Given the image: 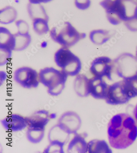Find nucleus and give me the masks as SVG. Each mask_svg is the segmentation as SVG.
I'll return each mask as SVG.
<instances>
[{
	"instance_id": "c85d7f7f",
	"label": "nucleus",
	"mask_w": 137,
	"mask_h": 153,
	"mask_svg": "<svg viewBox=\"0 0 137 153\" xmlns=\"http://www.w3.org/2000/svg\"><path fill=\"white\" fill-rule=\"evenodd\" d=\"M125 26L129 31L137 32V18L134 16L124 22Z\"/></svg>"
},
{
	"instance_id": "4be33fe9",
	"label": "nucleus",
	"mask_w": 137,
	"mask_h": 153,
	"mask_svg": "<svg viewBox=\"0 0 137 153\" xmlns=\"http://www.w3.org/2000/svg\"><path fill=\"white\" fill-rule=\"evenodd\" d=\"M45 128L29 127L27 130L26 137L33 144H38L42 140L45 136Z\"/></svg>"
},
{
	"instance_id": "a878e982",
	"label": "nucleus",
	"mask_w": 137,
	"mask_h": 153,
	"mask_svg": "<svg viewBox=\"0 0 137 153\" xmlns=\"http://www.w3.org/2000/svg\"><path fill=\"white\" fill-rule=\"evenodd\" d=\"M65 144L58 141L50 143L49 146L45 149V153H64V147Z\"/></svg>"
},
{
	"instance_id": "6e6552de",
	"label": "nucleus",
	"mask_w": 137,
	"mask_h": 153,
	"mask_svg": "<svg viewBox=\"0 0 137 153\" xmlns=\"http://www.w3.org/2000/svg\"><path fill=\"white\" fill-rule=\"evenodd\" d=\"M114 70V62L108 57H98L93 60L91 63L90 71L94 76L106 77L112 80V74Z\"/></svg>"
},
{
	"instance_id": "aec40b11",
	"label": "nucleus",
	"mask_w": 137,
	"mask_h": 153,
	"mask_svg": "<svg viewBox=\"0 0 137 153\" xmlns=\"http://www.w3.org/2000/svg\"><path fill=\"white\" fill-rule=\"evenodd\" d=\"M14 44V34L5 27H0V47L13 51Z\"/></svg>"
},
{
	"instance_id": "9d476101",
	"label": "nucleus",
	"mask_w": 137,
	"mask_h": 153,
	"mask_svg": "<svg viewBox=\"0 0 137 153\" xmlns=\"http://www.w3.org/2000/svg\"><path fill=\"white\" fill-rule=\"evenodd\" d=\"M58 124L70 134H75L81 128L82 120L78 114L69 111L61 115Z\"/></svg>"
},
{
	"instance_id": "20e7f679",
	"label": "nucleus",
	"mask_w": 137,
	"mask_h": 153,
	"mask_svg": "<svg viewBox=\"0 0 137 153\" xmlns=\"http://www.w3.org/2000/svg\"><path fill=\"white\" fill-rule=\"evenodd\" d=\"M40 81L48 88V93L53 96H58L65 88L68 75L62 71L52 67L45 68L39 73Z\"/></svg>"
},
{
	"instance_id": "ddd939ff",
	"label": "nucleus",
	"mask_w": 137,
	"mask_h": 153,
	"mask_svg": "<svg viewBox=\"0 0 137 153\" xmlns=\"http://www.w3.org/2000/svg\"><path fill=\"white\" fill-rule=\"evenodd\" d=\"M26 119L29 127L45 128L50 120V114L48 111L40 110L36 111Z\"/></svg>"
},
{
	"instance_id": "7c9ffc66",
	"label": "nucleus",
	"mask_w": 137,
	"mask_h": 153,
	"mask_svg": "<svg viewBox=\"0 0 137 153\" xmlns=\"http://www.w3.org/2000/svg\"><path fill=\"white\" fill-rule=\"evenodd\" d=\"M52 1L53 0H29V1L32 4H41L42 3H48Z\"/></svg>"
},
{
	"instance_id": "f704fd0d",
	"label": "nucleus",
	"mask_w": 137,
	"mask_h": 153,
	"mask_svg": "<svg viewBox=\"0 0 137 153\" xmlns=\"http://www.w3.org/2000/svg\"><path fill=\"white\" fill-rule=\"evenodd\" d=\"M126 1H130V0H126Z\"/></svg>"
},
{
	"instance_id": "c756f323",
	"label": "nucleus",
	"mask_w": 137,
	"mask_h": 153,
	"mask_svg": "<svg viewBox=\"0 0 137 153\" xmlns=\"http://www.w3.org/2000/svg\"><path fill=\"white\" fill-rule=\"evenodd\" d=\"M91 0H75V5L78 9L84 10L91 6Z\"/></svg>"
},
{
	"instance_id": "6ab92c4d",
	"label": "nucleus",
	"mask_w": 137,
	"mask_h": 153,
	"mask_svg": "<svg viewBox=\"0 0 137 153\" xmlns=\"http://www.w3.org/2000/svg\"><path fill=\"white\" fill-rule=\"evenodd\" d=\"M18 17V12L12 6H7L0 10V23L10 24L14 22Z\"/></svg>"
},
{
	"instance_id": "1a4fd4ad",
	"label": "nucleus",
	"mask_w": 137,
	"mask_h": 153,
	"mask_svg": "<svg viewBox=\"0 0 137 153\" xmlns=\"http://www.w3.org/2000/svg\"><path fill=\"white\" fill-rule=\"evenodd\" d=\"M130 99L126 92L122 80L109 86L105 101L110 105H117L127 103Z\"/></svg>"
},
{
	"instance_id": "72a5a7b5",
	"label": "nucleus",
	"mask_w": 137,
	"mask_h": 153,
	"mask_svg": "<svg viewBox=\"0 0 137 153\" xmlns=\"http://www.w3.org/2000/svg\"><path fill=\"white\" fill-rule=\"evenodd\" d=\"M136 56L137 58V47L136 48Z\"/></svg>"
},
{
	"instance_id": "4468645a",
	"label": "nucleus",
	"mask_w": 137,
	"mask_h": 153,
	"mask_svg": "<svg viewBox=\"0 0 137 153\" xmlns=\"http://www.w3.org/2000/svg\"><path fill=\"white\" fill-rule=\"evenodd\" d=\"M74 89L79 97H85L90 94L89 79L83 74L77 75L74 82Z\"/></svg>"
},
{
	"instance_id": "f3484780",
	"label": "nucleus",
	"mask_w": 137,
	"mask_h": 153,
	"mask_svg": "<svg viewBox=\"0 0 137 153\" xmlns=\"http://www.w3.org/2000/svg\"><path fill=\"white\" fill-rule=\"evenodd\" d=\"M29 16L33 21L37 19H43L49 21V17L45 7L41 4L29 3L27 5Z\"/></svg>"
},
{
	"instance_id": "dca6fc26",
	"label": "nucleus",
	"mask_w": 137,
	"mask_h": 153,
	"mask_svg": "<svg viewBox=\"0 0 137 153\" xmlns=\"http://www.w3.org/2000/svg\"><path fill=\"white\" fill-rule=\"evenodd\" d=\"M70 134L62 129L58 124L53 126L49 130L48 139L50 143L58 141L66 144Z\"/></svg>"
},
{
	"instance_id": "cd10ccee",
	"label": "nucleus",
	"mask_w": 137,
	"mask_h": 153,
	"mask_svg": "<svg viewBox=\"0 0 137 153\" xmlns=\"http://www.w3.org/2000/svg\"><path fill=\"white\" fill-rule=\"evenodd\" d=\"M15 25L19 33L23 34H29V26L28 23L25 20H18L16 22Z\"/></svg>"
},
{
	"instance_id": "0eeeda50",
	"label": "nucleus",
	"mask_w": 137,
	"mask_h": 153,
	"mask_svg": "<svg viewBox=\"0 0 137 153\" xmlns=\"http://www.w3.org/2000/svg\"><path fill=\"white\" fill-rule=\"evenodd\" d=\"M14 79L21 87L26 89L36 88L39 85V73L28 67L19 68L14 73Z\"/></svg>"
},
{
	"instance_id": "412c9836",
	"label": "nucleus",
	"mask_w": 137,
	"mask_h": 153,
	"mask_svg": "<svg viewBox=\"0 0 137 153\" xmlns=\"http://www.w3.org/2000/svg\"><path fill=\"white\" fill-rule=\"evenodd\" d=\"M15 39L14 47L13 51H21L25 50L30 45L32 37L29 34H21L17 32L14 34Z\"/></svg>"
},
{
	"instance_id": "39448f33",
	"label": "nucleus",
	"mask_w": 137,
	"mask_h": 153,
	"mask_svg": "<svg viewBox=\"0 0 137 153\" xmlns=\"http://www.w3.org/2000/svg\"><path fill=\"white\" fill-rule=\"evenodd\" d=\"M54 59L56 65L68 76H77L82 69L81 60L68 48H59L55 53Z\"/></svg>"
},
{
	"instance_id": "393cba45",
	"label": "nucleus",
	"mask_w": 137,
	"mask_h": 153,
	"mask_svg": "<svg viewBox=\"0 0 137 153\" xmlns=\"http://www.w3.org/2000/svg\"><path fill=\"white\" fill-rule=\"evenodd\" d=\"M33 27L35 33L39 35L46 34L50 30L48 21L43 19H37L33 21Z\"/></svg>"
},
{
	"instance_id": "f8f14e48",
	"label": "nucleus",
	"mask_w": 137,
	"mask_h": 153,
	"mask_svg": "<svg viewBox=\"0 0 137 153\" xmlns=\"http://www.w3.org/2000/svg\"><path fill=\"white\" fill-rule=\"evenodd\" d=\"M3 127L6 130L12 132H19L28 126L26 118L18 114H12L1 120Z\"/></svg>"
},
{
	"instance_id": "473e14b6",
	"label": "nucleus",
	"mask_w": 137,
	"mask_h": 153,
	"mask_svg": "<svg viewBox=\"0 0 137 153\" xmlns=\"http://www.w3.org/2000/svg\"><path fill=\"white\" fill-rule=\"evenodd\" d=\"M134 16L137 18V5L135 11Z\"/></svg>"
},
{
	"instance_id": "bb28decb",
	"label": "nucleus",
	"mask_w": 137,
	"mask_h": 153,
	"mask_svg": "<svg viewBox=\"0 0 137 153\" xmlns=\"http://www.w3.org/2000/svg\"><path fill=\"white\" fill-rule=\"evenodd\" d=\"M12 51L9 48L0 47V66H4L9 62L12 56Z\"/></svg>"
},
{
	"instance_id": "2f4dec72",
	"label": "nucleus",
	"mask_w": 137,
	"mask_h": 153,
	"mask_svg": "<svg viewBox=\"0 0 137 153\" xmlns=\"http://www.w3.org/2000/svg\"><path fill=\"white\" fill-rule=\"evenodd\" d=\"M134 116L135 117V118L137 122V105L135 108L134 111Z\"/></svg>"
},
{
	"instance_id": "7ed1b4c3",
	"label": "nucleus",
	"mask_w": 137,
	"mask_h": 153,
	"mask_svg": "<svg viewBox=\"0 0 137 153\" xmlns=\"http://www.w3.org/2000/svg\"><path fill=\"white\" fill-rule=\"evenodd\" d=\"M50 34L54 42L66 48L74 46L86 36L85 33L78 31L69 22H65L61 26L53 27Z\"/></svg>"
},
{
	"instance_id": "9b49d317",
	"label": "nucleus",
	"mask_w": 137,
	"mask_h": 153,
	"mask_svg": "<svg viewBox=\"0 0 137 153\" xmlns=\"http://www.w3.org/2000/svg\"><path fill=\"white\" fill-rule=\"evenodd\" d=\"M109 85L101 77L94 76L89 79V88L90 94L97 100H105Z\"/></svg>"
},
{
	"instance_id": "a211bd4d",
	"label": "nucleus",
	"mask_w": 137,
	"mask_h": 153,
	"mask_svg": "<svg viewBox=\"0 0 137 153\" xmlns=\"http://www.w3.org/2000/svg\"><path fill=\"white\" fill-rule=\"evenodd\" d=\"M91 42L95 45L100 46L107 43L111 38L110 32L103 29L93 30L89 33Z\"/></svg>"
},
{
	"instance_id": "423d86ee",
	"label": "nucleus",
	"mask_w": 137,
	"mask_h": 153,
	"mask_svg": "<svg viewBox=\"0 0 137 153\" xmlns=\"http://www.w3.org/2000/svg\"><path fill=\"white\" fill-rule=\"evenodd\" d=\"M114 70L123 79L137 75V58L129 53L121 54L113 61Z\"/></svg>"
},
{
	"instance_id": "5701e85b",
	"label": "nucleus",
	"mask_w": 137,
	"mask_h": 153,
	"mask_svg": "<svg viewBox=\"0 0 137 153\" xmlns=\"http://www.w3.org/2000/svg\"><path fill=\"white\" fill-rule=\"evenodd\" d=\"M88 152L90 153H112L106 142L94 140L88 143Z\"/></svg>"
},
{
	"instance_id": "2eb2a0df",
	"label": "nucleus",
	"mask_w": 137,
	"mask_h": 153,
	"mask_svg": "<svg viewBox=\"0 0 137 153\" xmlns=\"http://www.w3.org/2000/svg\"><path fill=\"white\" fill-rule=\"evenodd\" d=\"M88 152V143L83 136L75 134L68 144L67 152L69 153H86Z\"/></svg>"
},
{
	"instance_id": "f257e3e1",
	"label": "nucleus",
	"mask_w": 137,
	"mask_h": 153,
	"mask_svg": "<svg viewBox=\"0 0 137 153\" xmlns=\"http://www.w3.org/2000/svg\"><path fill=\"white\" fill-rule=\"evenodd\" d=\"M108 138L112 147L123 149L132 145L137 137V126L134 120L126 114L112 117L108 128Z\"/></svg>"
},
{
	"instance_id": "f03ea898",
	"label": "nucleus",
	"mask_w": 137,
	"mask_h": 153,
	"mask_svg": "<svg viewBox=\"0 0 137 153\" xmlns=\"http://www.w3.org/2000/svg\"><path fill=\"white\" fill-rule=\"evenodd\" d=\"M100 4L105 10L109 22L112 25H117L134 16L137 1L136 0H103Z\"/></svg>"
},
{
	"instance_id": "b1692460",
	"label": "nucleus",
	"mask_w": 137,
	"mask_h": 153,
	"mask_svg": "<svg viewBox=\"0 0 137 153\" xmlns=\"http://www.w3.org/2000/svg\"><path fill=\"white\" fill-rule=\"evenodd\" d=\"M123 81L128 96L130 99L137 97V75L123 79Z\"/></svg>"
},
{
	"instance_id": "c9c22d12",
	"label": "nucleus",
	"mask_w": 137,
	"mask_h": 153,
	"mask_svg": "<svg viewBox=\"0 0 137 153\" xmlns=\"http://www.w3.org/2000/svg\"><path fill=\"white\" fill-rule=\"evenodd\" d=\"M136 1H137V0H136Z\"/></svg>"
}]
</instances>
